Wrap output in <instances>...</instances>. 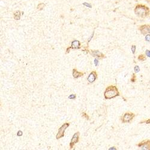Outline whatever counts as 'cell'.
Here are the masks:
<instances>
[{
    "instance_id": "obj_26",
    "label": "cell",
    "mask_w": 150,
    "mask_h": 150,
    "mask_svg": "<svg viewBox=\"0 0 150 150\" xmlns=\"http://www.w3.org/2000/svg\"><path fill=\"white\" fill-rule=\"evenodd\" d=\"M71 48V47H68L67 48V52H69V50H70V49Z\"/></svg>"
},
{
    "instance_id": "obj_15",
    "label": "cell",
    "mask_w": 150,
    "mask_h": 150,
    "mask_svg": "<svg viewBox=\"0 0 150 150\" xmlns=\"http://www.w3.org/2000/svg\"><path fill=\"white\" fill-rule=\"evenodd\" d=\"M130 80H131L132 82H135L136 80V76L135 73L132 74V76Z\"/></svg>"
},
{
    "instance_id": "obj_23",
    "label": "cell",
    "mask_w": 150,
    "mask_h": 150,
    "mask_svg": "<svg viewBox=\"0 0 150 150\" xmlns=\"http://www.w3.org/2000/svg\"><path fill=\"white\" fill-rule=\"evenodd\" d=\"M94 65L96 66H97L98 65V64H99V62H98V60H97V59H95L94 61Z\"/></svg>"
},
{
    "instance_id": "obj_24",
    "label": "cell",
    "mask_w": 150,
    "mask_h": 150,
    "mask_svg": "<svg viewBox=\"0 0 150 150\" xmlns=\"http://www.w3.org/2000/svg\"><path fill=\"white\" fill-rule=\"evenodd\" d=\"M23 134V132L21 131V130H19L18 132L17 133V136H21Z\"/></svg>"
},
{
    "instance_id": "obj_20",
    "label": "cell",
    "mask_w": 150,
    "mask_h": 150,
    "mask_svg": "<svg viewBox=\"0 0 150 150\" xmlns=\"http://www.w3.org/2000/svg\"><path fill=\"white\" fill-rule=\"evenodd\" d=\"M145 55L147 56V57L150 58V51L148 49H147L145 51Z\"/></svg>"
},
{
    "instance_id": "obj_19",
    "label": "cell",
    "mask_w": 150,
    "mask_h": 150,
    "mask_svg": "<svg viewBox=\"0 0 150 150\" xmlns=\"http://www.w3.org/2000/svg\"><path fill=\"white\" fill-rule=\"evenodd\" d=\"M44 7V4H40L38 6L37 9L38 10H42Z\"/></svg>"
},
{
    "instance_id": "obj_9",
    "label": "cell",
    "mask_w": 150,
    "mask_h": 150,
    "mask_svg": "<svg viewBox=\"0 0 150 150\" xmlns=\"http://www.w3.org/2000/svg\"><path fill=\"white\" fill-rule=\"evenodd\" d=\"M90 53L93 56H96V57H98L100 58H102L104 57V54L102 53L101 52L98 51H90Z\"/></svg>"
},
{
    "instance_id": "obj_4",
    "label": "cell",
    "mask_w": 150,
    "mask_h": 150,
    "mask_svg": "<svg viewBox=\"0 0 150 150\" xmlns=\"http://www.w3.org/2000/svg\"><path fill=\"white\" fill-rule=\"evenodd\" d=\"M69 125H70V124H69V123H64V124L59 129L58 132L56 136V139H60V138H62V137H64L65 131H66V130L67 129V127L69 126Z\"/></svg>"
},
{
    "instance_id": "obj_11",
    "label": "cell",
    "mask_w": 150,
    "mask_h": 150,
    "mask_svg": "<svg viewBox=\"0 0 150 150\" xmlns=\"http://www.w3.org/2000/svg\"><path fill=\"white\" fill-rule=\"evenodd\" d=\"M84 75V73L79 72V71H78L76 69H73V76L74 78H76H76H79V77L82 76Z\"/></svg>"
},
{
    "instance_id": "obj_27",
    "label": "cell",
    "mask_w": 150,
    "mask_h": 150,
    "mask_svg": "<svg viewBox=\"0 0 150 150\" xmlns=\"http://www.w3.org/2000/svg\"><path fill=\"white\" fill-rule=\"evenodd\" d=\"M116 150V148H115V147H111V148H109V150Z\"/></svg>"
},
{
    "instance_id": "obj_28",
    "label": "cell",
    "mask_w": 150,
    "mask_h": 150,
    "mask_svg": "<svg viewBox=\"0 0 150 150\" xmlns=\"http://www.w3.org/2000/svg\"><path fill=\"white\" fill-rule=\"evenodd\" d=\"M146 1H147V2H148V4H150V0H146Z\"/></svg>"
},
{
    "instance_id": "obj_22",
    "label": "cell",
    "mask_w": 150,
    "mask_h": 150,
    "mask_svg": "<svg viewBox=\"0 0 150 150\" xmlns=\"http://www.w3.org/2000/svg\"><path fill=\"white\" fill-rule=\"evenodd\" d=\"M82 116H84V118H85L87 119V120H89V116H88V115H87V114H86V113H83V114H82Z\"/></svg>"
},
{
    "instance_id": "obj_1",
    "label": "cell",
    "mask_w": 150,
    "mask_h": 150,
    "mask_svg": "<svg viewBox=\"0 0 150 150\" xmlns=\"http://www.w3.org/2000/svg\"><path fill=\"white\" fill-rule=\"evenodd\" d=\"M134 13L138 17L145 18L149 16L150 10L149 7L143 4H138L134 9Z\"/></svg>"
},
{
    "instance_id": "obj_16",
    "label": "cell",
    "mask_w": 150,
    "mask_h": 150,
    "mask_svg": "<svg viewBox=\"0 0 150 150\" xmlns=\"http://www.w3.org/2000/svg\"><path fill=\"white\" fill-rule=\"evenodd\" d=\"M131 49H132V53H133V55L135 54L136 50V46L135 45L132 46Z\"/></svg>"
},
{
    "instance_id": "obj_10",
    "label": "cell",
    "mask_w": 150,
    "mask_h": 150,
    "mask_svg": "<svg viewBox=\"0 0 150 150\" xmlns=\"http://www.w3.org/2000/svg\"><path fill=\"white\" fill-rule=\"evenodd\" d=\"M71 48L72 49H79L80 47V43L78 40H74L71 42Z\"/></svg>"
},
{
    "instance_id": "obj_6",
    "label": "cell",
    "mask_w": 150,
    "mask_h": 150,
    "mask_svg": "<svg viewBox=\"0 0 150 150\" xmlns=\"http://www.w3.org/2000/svg\"><path fill=\"white\" fill-rule=\"evenodd\" d=\"M139 30L140 31L141 34L145 36L147 34H150V24L141 25L139 27Z\"/></svg>"
},
{
    "instance_id": "obj_2",
    "label": "cell",
    "mask_w": 150,
    "mask_h": 150,
    "mask_svg": "<svg viewBox=\"0 0 150 150\" xmlns=\"http://www.w3.org/2000/svg\"><path fill=\"white\" fill-rule=\"evenodd\" d=\"M104 96L105 99H112L120 96V93L116 86L111 85L106 88L104 93Z\"/></svg>"
},
{
    "instance_id": "obj_3",
    "label": "cell",
    "mask_w": 150,
    "mask_h": 150,
    "mask_svg": "<svg viewBox=\"0 0 150 150\" xmlns=\"http://www.w3.org/2000/svg\"><path fill=\"white\" fill-rule=\"evenodd\" d=\"M135 117V114L132 112H126L121 117V121L123 123H130Z\"/></svg>"
},
{
    "instance_id": "obj_12",
    "label": "cell",
    "mask_w": 150,
    "mask_h": 150,
    "mask_svg": "<svg viewBox=\"0 0 150 150\" xmlns=\"http://www.w3.org/2000/svg\"><path fill=\"white\" fill-rule=\"evenodd\" d=\"M138 59L139 61H145L147 60V56L145 55L144 54H140L138 56Z\"/></svg>"
},
{
    "instance_id": "obj_8",
    "label": "cell",
    "mask_w": 150,
    "mask_h": 150,
    "mask_svg": "<svg viewBox=\"0 0 150 150\" xmlns=\"http://www.w3.org/2000/svg\"><path fill=\"white\" fill-rule=\"evenodd\" d=\"M97 74L95 71H92L90 74H89L88 77L87 78V80L89 83H93L95 82V80L97 79Z\"/></svg>"
},
{
    "instance_id": "obj_7",
    "label": "cell",
    "mask_w": 150,
    "mask_h": 150,
    "mask_svg": "<svg viewBox=\"0 0 150 150\" xmlns=\"http://www.w3.org/2000/svg\"><path fill=\"white\" fill-rule=\"evenodd\" d=\"M79 139V132H76V133H75V134L73 136L72 139H71V142H70V148H73V146L75 145V144L78 142Z\"/></svg>"
},
{
    "instance_id": "obj_13",
    "label": "cell",
    "mask_w": 150,
    "mask_h": 150,
    "mask_svg": "<svg viewBox=\"0 0 150 150\" xmlns=\"http://www.w3.org/2000/svg\"><path fill=\"white\" fill-rule=\"evenodd\" d=\"M14 17H15V19H19L20 18V13L19 11H16L14 14Z\"/></svg>"
},
{
    "instance_id": "obj_5",
    "label": "cell",
    "mask_w": 150,
    "mask_h": 150,
    "mask_svg": "<svg viewBox=\"0 0 150 150\" xmlns=\"http://www.w3.org/2000/svg\"><path fill=\"white\" fill-rule=\"evenodd\" d=\"M138 147L142 150H150V139H147L139 142Z\"/></svg>"
},
{
    "instance_id": "obj_17",
    "label": "cell",
    "mask_w": 150,
    "mask_h": 150,
    "mask_svg": "<svg viewBox=\"0 0 150 150\" xmlns=\"http://www.w3.org/2000/svg\"><path fill=\"white\" fill-rule=\"evenodd\" d=\"M134 71L135 73H139L140 71V68L138 66H136L134 68Z\"/></svg>"
},
{
    "instance_id": "obj_25",
    "label": "cell",
    "mask_w": 150,
    "mask_h": 150,
    "mask_svg": "<svg viewBox=\"0 0 150 150\" xmlns=\"http://www.w3.org/2000/svg\"><path fill=\"white\" fill-rule=\"evenodd\" d=\"M84 5H85V6H87V7H90V8H91V5L88 4H87V3H84Z\"/></svg>"
},
{
    "instance_id": "obj_18",
    "label": "cell",
    "mask_w": 150,
    "mask_h": 150,
    "mask_svg": "<svg viewBox=\"0 0 150 150\" xmlns=\"http://www.w3.org/2000/svg\"><path fill=\"white\" fill-rule=\"evenodd\" d=\"M145 40L147 42H148L150 43V34H147V35H145Z\"/></svg>"
},
{
    "instance_id": "obj_14",
    "label": "cell",
    "mask_w": 150,
    "mask_h": 150,
    "mask_svg": "<svg viewBox=\"0 0 150 150\" xmlns=\"http://www.w3.org/2000/svg\"><path fill=\"white\" fill-rule=\"evenodd\" d=\"M139 124H150V118L147 119V120H144L143 121H141Z\"/></svg>"
},
{
    "instance_id": "obj_21",
    "label": "cell",
    "mask_w": 150,
    "mask_h": 150,
    "mask_svg": "<svg viewBox=\"0 0 150 150\" xmlns=\"http://www.w3.org/2000/svg\"><path fill=\"white\" fill-rule=\"evenodd\" d=\"M69 99L71 100H73L76 98V95L75 94H71L70 96H69Z\"/></svg>"
}]
</instances>
